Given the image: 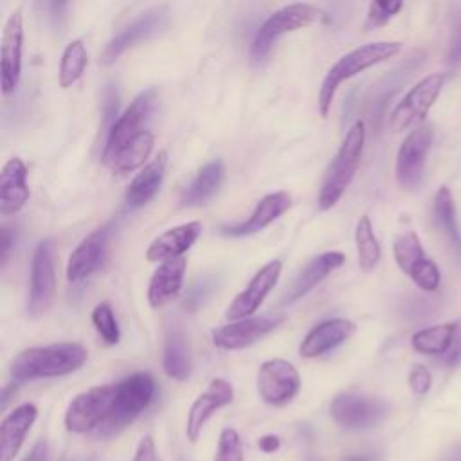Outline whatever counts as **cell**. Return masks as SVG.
Wrapping results in <instances>:
<instances>
[{"mask_svg":"<svg viewBox=\"0 0 461 461\" xmlns=\"http://www.w3.org/2000/svg\"><path fill=\"white\" fill-rule=\"evenodd\" d=\"M22 45H23V16L22 9H14L5 20L0 45V85L2 94L9 95L16 90L22 76Z\"/></svg>","mask_w":461,"mask_h":461,"instance_id":"obj_16","label":"cell"},{"mask_svg":"<svg viewBox=\"0 0 461 461\" xmlns=\"http://www.w3.org/2000/svg\"><path fill=\"white\" fill-rule=\"evenodd\" d=\"M321 20H324V11L313 4L297 2L283 5L281 9L274 11L256 31L250 45L252 59L261 61L283 34L304 29Z\"/></svg>","mask_w":461,"mask_h":461,"instance_id":"obj_5","label":"cell"},{"mask_svg":"<svg viewBox=\"0 0 461 461\" xmlns=\"http://www.w3.org/2000/svg\"><path fill=\"white\" fill-rule=\"evenodd\" d=\"M31 198L27 167L20 157H11L0 173V212L16 214Z\"/></svg>","mask_w":461,"mask_h":461,"instance_id":"obj_24","label":"cell"},{"mask_svg":"<svg viewBox=\"0 0 461 461\" xmlns=\"http://www.w3.org/2000/svg\"><path fill=\"white\" fill-rule=\"evenodd\" d=\"M155 146V137L149 130L140 131L133 140H130L121 151H117L113 157L104 160V166H108L117 175H126L137 167H144L148 157L151 155Z\"/></svg>","mask_w":461,"mask_h":461,"instance_id":"obj_31","label":"cell"},{"mask_svg":"<svg viewBox=\"0 0 461 461\" xmlns=\"http://www.w3.org/2000/svg\"><path fill=\"white\" fill-rule=\"evenodd\" d=\"M258 393L268 405L290 403L301 389V376L294 364L285 358L265 360L258 371Z\"/></svg>","mask_w":461,"mask_h":461,"instance_id":"obj_12","label":"cell"},{"mask_svg":"<svg viewBox=\"0 0 461 461\" xmlns=\"http://www.w3.org/2000/svg\"><path fill=\"white\" fill-rule=\"evenodd\" d=\"M225 178V166L220 158L207 162L205 166H202L196 173V176L191 180V184L184 189L180 202L182 205L187 207H194V205H202L205 203L209 198H212Z\"/></svg>","mask_w":461,"mask_h":461,"instance_id":"obj_28","label":"cell"},{"mask_svg":"<svg viewBox=\"0 0 461 461\" xmlns=\"http://www.w3.org/2000/svg\"><path fill=\"white\" fill-rule=\"evenodd\" d=\"M167 166V151H158L130 182L124 193V203L128 209H139L146 205L160 189Z\"/></svg>","mask_w":461,"mask_h":461,"instance_id":"obj_26","label":"cell"},{"mask_svg":"<svg viewBox=\"0 0 461 461\" xmlns=\"http://www.w3.org/2000/svg\"><path fill=\"white\" fill-rule=\"evenodd\" d=\"M162 366L169 378L184 382L191 376V353L189 344L180 326H173L166 333Z\"/></svg>","mask_w":461,"mask_h":461,"instance_id":"obj_29","label":"cell"},{"mask_svg":"<svg viewBox=\"0 0 461 461\" xmlns=\"http://www.w3.org/2000/svg\"><path fill=\"white\" fill-rule=\"evenodd\" d=\"M447 61L450 65H456L461 61V27H457L454 31V36L450 40V47H448V52H447Z\"/></svg>","mask_w":461,"mask_h":461,"instance_id":"obj_41","label":"cell"},{"mask_svg":"<svg viewBox=\"0 0 461 461\" xmlns=\"http://www.w3.org/2000/svg\"><path fill=\"white\" fill-rule=\"evenodd\" d=\"M285 321L283 313H265L258 317H247L240 321H232L225 326L212 330V344L218 349L234 351L245 349L261 340L265 335L274 331Z\"/></svg>","mask_w":461,"mask_h":461,"instance_id":"obj_13","label":"cell"},{"mask_svg":"<svg viewBox=\"0 0 461 461\" xmlns=\"http://www.w3.org/2000/svg\"><path fill=\"white\" fill-rule=\"evenodd\" d=\"M346 461H373L369 456H353V457H348Z\"/></svg>","mask_w":461,"mask_h":461,"instance_id":"obj_45","label":"cell"},{"mask_svg":"<svg viewBox=\"0 0 461 461\" xmlns=\"http://www.w3.org/2000/svg\"><path fill=\"white\" fill-rule=\"evenodd\" d=\"M166 20V11L162 7H153L140 16H137L131 23H128L124 29H121L103 49L101 63L110 65L113 63L122 52L131 49L142 40H148L151 34H155Z\"/></svg>","mask_w":461,"mask_h":461,"instance_id":"obj_19","label":"cell"},{"mask_svg":"<svg viewBox=\"0 0 461 461\" xmlns=\"http://www.w3.org/2000/svg\"><path fill=\"white\" fill-rule=\"evenodd\" d=\"M258 447H259L265 454H272V452L279 450V447H281V439H279L277 436H274V434H265V436H261V438H259Z\"/></svg>","mask_w":461,"mask_h":461,"instance_id":"obj_44","label":"cell"},{"mask_svg":"<svg viewBox=\"0 0 461 461\" xmlns=\"http://www.w3.org/2000/svg\"><path fill=\"white\" fill-rule=\"evenodd\" d=\"M117 385H95L72 398L65 411V427L74 434H86L101 427L115 403Z\"/></svg>","mask_w":461,"mask_h":461,"instance_id":"obj_6","label":"cell"},{"mask_svg":"<svg viewBox=\"0 0 461 461\" xmlns=\"http://www.w3.org/2000/svg\"><path fill=\"white\" fill-rule=\"evenodd\" d=\"M36 418L38 409L34 403H22L4 416L0 423V461H13L16 457Z\"/></svg>","mask_w":461,"mask_h":461,"instance_id":"obj_25","label":"cell"},{"mask_svg":"<svg viewBox=\"0 0 461 461\" xmlns=\"http://www.w3.org/2000/svg\"><path fill=\"white\" fill-rule=\"evenodd\" d=\"M13 245H14V236H13L11 229L4 225V227H2V243H0V259H2V265H5Z\"/></svg>","mask_w":461,"mask_h":461,"instance_id":"obj_42","label":"cell"},{"mask_svg":"<svg viewBox=\"0 0 461 461\" xmlns=\"http://www.w3.org/2000/svg\"><path fill=\"white\" fill-rule=\"evenodd\" d=\"M330 414L344 429H371L387 416V405L378 398L340 393L331 400Z\"/></svg>","mask_w":461,"mask_h":461,"instance_id":"obj_14","label":"cell"},{"mask_svg":"<svg viewBox=\"0 0 461 461\" xmlns=\"http://www.w3.org/2000/svg\"><path fill=\"white\" fill-rule=\"evenodd\" d=\"M117 385L115 403L106 418V421L99 427V434L112 436L130 425L155 398L157 384L151 373L137 371L122 378Z\"/></svg>","mask_w":461,"mask_h":461,"instance_id":"obj_4","label":"cell"},{"mask_svg":"<svg viewBox=\"0 0 461 461\" xmlns=\"http://www.w3.org/2000/svg\"><path fill=\"white\" fill-rule=\"evenodd\" d=\"M445 83V76L436 72L420 79L394 106L389 115V126L394 131H403L412 126H421L429 110L436 103Z\"/></svg>","mask_w":461,"mask_h":461,"instance_id":"obj_9","label":"cell"},{"mask_svg":"<svg viewBox=\"0 0 461 461\" xmlns=\"http://www.w3.org/2000/svg\"><path fill=\"white\" fill-rule=\"evenodd\" d=\"M403 7L400 0H376L369 4L367 18H366V29L385 25L398 11Z\"/></svg>","mask_w":461,"mask_h":461,"instance_id":"obj_37","label":"cell"},{"mask_svg":"<svg viewBox=\"0 0 461 461\" xmlns=\"http://www.w3.org/2000/svg\"><path fill=\"white\" fill-rule=\"evenodd\" d=\"M443 364L448 366V367H454V366L461 364V322L457 324V331L454 335L450 349L443 355Z\"/></svg>","mask_w":461,"mask_h":461,"instance_id":"obj_39","label":"cell"},{"mask_svg":"<svg viewBox=\"0 0 461 461\" xmlns=\"http://www.w3.org/2000/svg\"><path fill=\"white\" fill-rule=\"evenodd\" d=\"M54 241L43 240L36 245L31 265V286L27 297V313L40 317L45 313L56 292V265H54Z\"/></svg>","mask_w":461,"mask_h":461,"instance_id":"obj_10","label":"cell"},{"mask_svg":"<svg viewBox=\"0 0 461 461\" xmlns=\"http://www.w3.org/2000/svg\"><path fill=\"white\" fill-rule=\"evenodd\" d=\"M212 461H243V445L236 429L225 427L220 432Z\"/></svg>","mask_w":461,"mask_h":461,"instance_id":"obj_36","label":"cell"},{"mask_svg":"<svg viewBox=\"0 0 461 461\" xmlns=\"http://www.w3.org/2000/svg\"><path fill=\"white\" fill-rule=\"evenodd\" d=\"M430 385H432L430 371L421 364H414L409 371V387H411V391L418 396H423V394L429 393Z\"/></svg>","mask_w":461,"mask_h":461,"instance_id":"obj_38","label":"cell"},{"mask_svg":"<svg viewBox=\"0 0 461 461\" xmlns=\"http://www.w3.org/2000/svg\"><path fill=\"white\" fill-rule=\"evenodd\" d=\"M346 261V256L339 250H326L310 259V263L297 274L286 294L283 295V304H292L310 290H313L322 279H326L333 270L340 268Z\"/></svg>","mask_w":461,"mask_h":461,"instance_id":"obj_23","label":"cell"},{"mask_svg":"<svg viewBox=\"0 0 461 461\" xmlns=\"http://www.w3.org/2000/svg\"><path fill=\"white\" fill-rule=\"evenodd\" d=\"M20 461H47V443L40 439Z\"/></svg>","mask_w":461,"mask_h":461,"instance_id":"obj_43","label":"cell"},{"mask_svg":"<svg viewBox=\"0 0 461 461\" xmlns=\"http://www.w3.org/2000/svg\"><path fill=\"white\" fill-rule=\"evenodd\" d=\"M92 322H94V328L97 330L99 337L113 346L119 342L121 339V331H119V324H117V319H115V313L112 310V306L104 301V303H99L94 310H92Z\"/></svg>","mask_w":461,"mask_h":461,"instance_id":"obj_35","label":"cell"},{"mask_svg":"<svg viewBox=\"0 0 461 461\" xmlns=\"http://www.w3.org/2000/svg\"><path fill=\"white\" fill-rule=\"evenodd\" d=\"M355 245H357V256H358V265L364 272H371L382 256L380 243L375 236L373 223L367 214L360 216L355 227Z\"/></svg>","mask_w":461,"mask_h":461,"instance_id":"obj_34","label":"cell"},{"mask_svg":"<svg viewBox=\"0 0 461 461\" xmlns=\"http://www.w3.org/2000/svg\"><path fill=\"white\" fill-rule=\"evenodd\" d=\"M432 218H434V225L447 238V241L452 247L454 254L461 261V230L457 227L456 203H454L452 193H450V189L447 185H441L436 191V194H434Z\"/></svg>","mask_w":461,"mask_h":461,"instance_id":"obj_30","label":"cell"},{"mask_svg":"<svg viewBox=\"0 0 461 461\" xmlns=\"http://www.w3.org/2000/svg\"><path fill=\"white\" fill-rule=\"evenodd\" d=\"M434 139V130L430 124H421L418 128H412L403 142L400 144L398 155H396V166H394V175L396 182L400 184L402 189H414L421 176H423V167L425 160L429 155V149L432 146Z\"/></svg>","mask_w":461,"mask_h":461,"instance_id":"obj_11","label":"cell"},{"mask_svg":"<svg viewBox=\"0 0 461 461\" xmlns=\"http://www.w3.org/2000/svg\"><path fill=\"white\" fill-rule=\"evenodd\" d=\"M281 268L283 263L279 259H272L267 265H263L249 281V285L230 301V304L225 310V317L230 322L252 317L259 310L267 295L272 292V288L277 285Z\"/></svg>","mask_w":461,"mask_h":461,"instance_id":"obj_15","label":"cell"},{"mask_svg":"<svg viewBox=\"0 0 461 461\" xmlns=\"http://www.w3.org/2000/svg\"><path fill=\"white\" fill-rule=\"evenodd\" d=\"M393 256L400 270L411 277L418 288L425 292H436L439 288L441 272L425 254L416 232L407 230L400 234L393 243Z\"/></svg>","mask_w":461,"mask_h":461,"instance_id":"obj_8","label":"cell"},{"mask_svg":"<svg viewBox=\"0 0 461 461\" xmlns=\"http://www.w3.org/2000/svg\"><path fill=\"white\" fill-rule=\"evenodd\" d=\"M86 349L79 342H54L20 351L9 366L14 382L56 378L74 373L85 366Z\"/></svg>","mask_w":461,"mask_h":461,"instance_id":"obj_1","label":"cell"},{"mask_svg":"<svg viewBox=\"0 0 461 461\" xmlns=\"http://www.w3.org/2000/svg\"><path fill=\"white\" fill-rule=\"evenodd\" d=\"M86 63H88V54L83 40L76 38L70 43H67L59 59V72H58L59 86L70 88L74 83H77L86 68Z\"/></svg>","mask_w":461,"mask_h":461,"instance_id":"obj_33","label":"cell"},{"mask_svg":"<svg viewBox=\"0 0 461 461\" xmlns=\"http://www.w3.org/2000/svg\"><path fill=\"white\" fill-rule=\"evenodd\" d=\"M157 103L155 88H146L139 92L130 106L117 117V121L108 128L104 149H103V162L121 151L130 140H133L140 131L148 130L146 124L153 113Z\"/></svg>","mask_w":461,"mask_h":461,"instance_id":"obj_7","label":"cell"},{"mask_svg":"<svg viewBox=\"0 0 461 461\" xmlns=\"http://www.w3.org/2000/svg\"><path fill=\"white\" fill-rule=\"evenodd\" d=\"M232 400H234V387L230 385V382H227L223 378L211 380L207 389L203 393H200L189 407L187 421H185L187 439L191 443H196V439L202 434V429L207 423V420L216 411L229 405Z\"/></svg>","mask_w":461,"mask_h":461,"instance_id":"obj_18","label":"cell"},{"mask_svg":"<svg viewBox=\"0 0 461 461\" xmlns=\"http://www.w3.org/2000/svg\"><path fill=\"white\" fill-rule=\"evenodd\" d=\"M290 205H292V196L286 191L268 193L256 203L252 214L245 221L236 225H225L221 227V232L225 236H234V238L261 232L270 223H274L279 216H283L290 209Z\"/></svg>","mask_w":461,"mask_h":461,"instance_id":"obj_21","label":"cell"},{"mask_svg":"<svg viewBox=\"0 0 461 461\" xmlns=\"http://www.w3.org/2000/svg\"><path fill=\"white\" fill-rule=\"evenodd\" d=\"M133 461H157V454H155V443L151 436H144L140 438Z\"/></svg>","mask_w":461,"mask_h":461,"instance_id":"obj_40","label":"cell"},{"mask_svg":"<svg viewBox=\"0 0 461 461\" xmlns=\"http://www.w3.org/2000/svg\"><path fill=\"white\" fill-rule=\"evenodd\" d=\"M187 268L185 258L164 261L153 272L148 283V303L151 308H160L175 299L184 285V274Z\"/></svg>","mask_w":461,"mask_h":461,"instance_id":"obj_27","label":"cell"},{"mask_svg":"<svg viewBox=\"0 0 461 461\" xmlns=\"http://www.w3.org/2000/svg\"><path fill=\"white\" fill-rule=\"evenodd\" d=\"M448 461H461V450H457L456 454H452L450 456V459Z\"/></svg>","mask_w":461,"mask_h":461,"instance_id":"obj_46","label":"cell"},{"mask_svg":"<svg viewBox=\"0 0 461 461\" xmlns=\"http://www.w3.org/2000/svg\"><path fill=\"white\" fill-rule=\"evenodd\" d=\"M459 322H441L416 331L411 339L414 351L421 355H445L454 340Z\"/></svg>","mask_w":461,"mask_h":461,"instance_id":"obj_32","label":"cell"},{"mask_svg":"<svg viewBox=\"0 0 461 461\" xmlns=\"http://www.w3.org/2000/svg\"><path fill=\"white\" fill-rule=\"evenodd\" d=\"M112 221L101 225L99 229L86 234L79 245L70 252L67 263V279L70 283H79L90 277L103 263L108 240L112 236Z\"/></svg>","mask_w":461,"mask_h":461,"instance_id":"obj_17","label":"cell"},{"mask_svg":"<svg viewBox=\"0 0 461 461\" xmlns=\"http://www.w3.org/2000/svg\"><path fill=\"white\" fill-rule=\"evenodd\" d=\"M202 234L200 221H185L175 225L162 234H158L146 249V259L149 263H164L169 259L184 258V254L194 245V241Z\"/></svg>","mask_w":461,"mask_h":461,"instance_id":"obj_20","label":"cell"},{"mask_svg":"<svg viewBox=\"0 0 461 461\" xmlns=\"http://www.w3.org/2000/svg\"><path fill=\"white\" fill-rule=\"evenodd\" d=\"M402 49L400 41H393V40H382V41H371V43H364L346 54H342L326 72L321 88H319V97H317V104H319V112L322 117H328L330 110H331V103L335 99V92L337 88L351 79L353 76L393 58L394 54H398Z\"/></svg>","mask_w":461,"mask_h":461,"instance_id":"obj_2","label":"cell"},{"mask_svg":"<svg viewBox=\"0 0 461 461\" xmlns=\"http://www.w3.org/2000/svg\"><path fill=\"white\" fill-rule=\"evenodd\" d=\"M355 330L357 326L349 319L322 321L315 328H312L303 339L299 346V355L303 358H317L346 342L355 333Z\"/></svg>","mask_w":461,"mask_h":461,"instance_id":"obj_22","label":"cell"},{"mask_svg":"<svg viewBox=\"0 0 461 461\" xmlns=\"http://www.w3.org/2000/svg\"><path fill=\"white\" fill-rule=\"evenodd\" d=\"M366 142V124L364 121H357L346 131L340 148L326 167L322 176V184L317 196V205L321 211H328L337 205L342 198L344 191L349 187L362 158Z\"/></svg>","mask_w":461,"mask_h":461,"instance_id":"obj_3","label":"cell"}]
</instances>
